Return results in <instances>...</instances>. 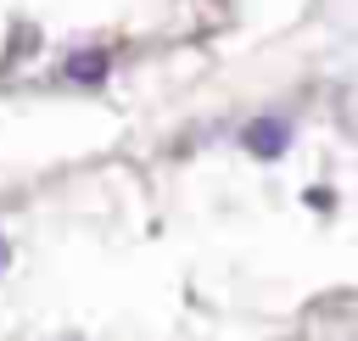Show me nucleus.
<instances>
[{"mask_svg": "<svg viewBox=\"0 0 358 341\" xmlns=\"http://www.w3.org/2000/svg\"><path fill=\"white\" fill-rule=\"evenodd\" d=\"M106 67H112L106 50H78V56H67V78H73V84H101Z\"/></svg>", "mask_w": 358, "mask_h": 341, "instance_id": "f257e3e1", "label": "nucleus"}, {"mask_svg": "<svg viewBox=\"0 0 358 341\" xmlns=\"http://www.w3.org/2000/svg\"><path fill=\"white\" fill-rule=\"evenodd\" d=\"M285 140H291V134H285V123H274V117H257V123H246V145H252L257 157H274Z\"/></svg>", "mask_w": 358, "mask_h": 341, "instance_id": "f03ea898", "label": "nucleus"}, {"mask_svg": "<svg viewBox=\"0 0 358 341\" xmlns=\"http://www.w3.org/2000/svg\"><path fill=\"white\" fill-rule=\"evenodd\" d=\"M0 263H6V246H0Z\"/></svg>", "mask_w": 358, "mask_h": 341, "instance_id": "7ed1b4c3", "label": "nucleus"}]
</instances>
